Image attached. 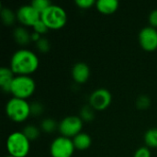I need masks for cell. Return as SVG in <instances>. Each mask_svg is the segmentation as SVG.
<instances>
[{
	"label": "cell",
	"instance_id": "cell-1",
	"mask_svg": "<svg viewBox=\"0 0 157 157\" xmlns=\"http://www.w3.org/2000/svg\"><path fill=\"white\" fill-rule=\"evenodd\" d=\"M39 67V58L36 53L27 49H20L12 55L10 69L15 75H29Z\"/></svg>",
	"mask_w": 157,
	"mask_h": 157
},
{
	"label": "cell",
	"instance_id": "cell-2",
	"mask_svg": "<svg viewBox=\"0 0 157 157\" xmlns=\"http://www.w3.org/2000/svg\"><path fill=\"white\" fill-rule=\"evenodd\" d=\"M6 112L11 121L15 122H23L31 115L30 104L25 99L12 98L6 105Z\"/></svg>",
	"mask_w": 157,
	"mask_h": 157
},
{
	"label": "cell",
	"instance_id": "cell-3",
	"mask_svg": "<svg viewBox=\"0 0 157 157\" xmlns=\"http://www.w3.org/2000/svg\"><path fill=\"white\" fill-rule=\"evenodd\" d=\"M6 149L9 155L26 157L30 150V142L22 132H14L7 137Z\"/></svg>",
	"mask_w": 157,
	"mask_h": 157
},
{
	"label": "cell",
	"instance_id": "cell-4",
	"mask_svg": "<svg viewBox=\"0 0 157 157\" xmlns=\"http://www.w3.org/2000/svg\"><path fill=\"white\" fill-rule=\"evenodd\" d=\"M40 19L49 29H60L67 22V14L62 6L52 4L40 15Z\"/></svg>",
	"mask_w": 157,
	"mask_h": 157
},
{
	"label": "cell",
	"instance_id": "cell-5",
	"mask_svg": "<svg viewBox=\"0 0 157 157\" xmlns=\"http://www.w3.org/2000/svg\"><path fill=\"white\" fill-rule=\"evenodd\" d=\"M36 89V83L29 75H16L10 93L13 95V98L27 99L33 95Z\"/></svg>",
	"mask_w": 157,
	"mask_h": 157
},
{
	"label": "cell",
	"instance_id": "cell-6",
	"mask_svg": "<svg viewBox=\"0 0 157 157\" xmlns=\"http://www.w3.org/2000/svg\"><path fill=\"white\" fill-rule=\"evenodd\" d=\"M75 150L73 140L64 136L55 138L50 146L52 157H72Z\"/></svg>",
	"mask_w": 157,
	"mask_h": 157
},
{
	"label": "cell",
	"instance_id": "cell-7",
	"mask_svg": "<svg viewBox=\"0 0 157 157\" xmlns=\"http://www.w3.org/2000/svg\"><path fill=\"white\" fill-rule=\"evenodd\" d=\"M61 136L74 138L79 134L83 129V121L78 116H67L62 120L58 125Z\"/></svg>",
	"mask_w": 157,
	"mask_h": 157
},
{
	"label": "cell",
	"instance_id": "cell-8",
	"mask_svg": "<svg viewBox=\"0 0 157 157\" xmlns=\"http://www.w3.org/2000/svg\"><path fill=\"white\" fill-rule=\"evenodd\" d=\"M111 93L106 88L96 89L89 97V105L97 111H102L108 109L111 104Z\"/></svg>",
	"mask_w": 157,
	"mask_h": 157
},
{
	"label": "cell",
	"instance_id": "cell-9",
	"mask_svg": "<svg viewBox=\"0 0 157 157\" xmlns=\"http://www.w3.org/2000/svg\"><path fill=\"white\" fill-rule=\"evenodd\" d=\"M17 19L24 26L33 27L40 19V14L31 5H24L17 11Z\"/></svg>",
	"mask_w": 157,
	"mask_h": 157
},
{
	"label": "cell",
	"instance_id": "cell-10",
	"mask_svg": "<svg viewBox=\"0 0 157 157\" xmlns=\"http://www.w3.org/2000/svg\"><path fill=\"white\" fill-rule=\"evenodd\" d=\"M139 42L146 52H154L157 49V30L153 27H145L139 33Z\"/></svg>",
	"mask_w": 157,
	"mask_h": 157
},
{
	"label": "cell",
	"instance_id": "cell-11",
	"mask_svg": "<svg viewBox=\"0 0 157 157\" xmlns=\"http://www.w3.org/2000/svg\"><path fill=\"white\" fill-rule=\"evenodd\" d=\"M72 76L74 80L78 84L86 83L90 76L89 66L85 63H77L73 66Z\"/></svg>",
	"mask_w": 157,
	"mask_h": 157
},
{
	"label": "cell",
	"instance_id": "cell-12",
	"mask_svg": "<svg viewBox=\"0 0 157 157\" xmlns=\"http://www.w3.org/2000/svg\"><path fill=\"white\" fill-rule=\"evenodd\" d=\"M15 76V74L10 68L2 67L0 69V86L4 92L10 93Z\"/></svg>",
	"mask_w": 157,
	"mask_h": 157
},
{
	"label": "cell",
	"instance_id": "cell-13",
	"mask_svg": "<svg viewBox=\"0 0 157 157\" xmlns=\"http://www.w3.org/2000/svg\"><path fill=\"white\" fill-rule=\"evenodd\" d=\"M98 10L104 15L113 14L119 7V2L117 0H98L96 2Z\"/></svg>",
	"mask_w": 157,
	"mask_h": 157
},
{
	"label": "cell",
	"instance_id": "cell-14",
	"mask_svg": "<svg viewBox=\"0 0 157 157\" xmlns=\"http://www.w3.org/2000/svg\"><path fill=\"white\" fill-rule=\"evenodd\" d=\"M72 140H73L75 148L79 151H85L88 149L92 144L91 137L87 133H85V132H80Z\"/></svg>",
	"mask_w": 157,
	"mask_h": 157
},
{
	"label": "cell",
	"instance_id": "cell-15",
	"mask_svg": "<svg viewBox=\"0 0 157 157\" xmlns=\"http://www.w3.org/2000/svg\"><path fill=\"white\" fill-rule=\"evenodd\" d=\"M14 39L19 45L25 46L31 41V33H29L25 28L18 27L13 32Z\"/></svg>",
	"mask_w": 157,
	"mask_h": 157
},
{
	"label": "cell",
	"instance_id": "cell-16",
	"mask_svg": "<svg viewBox=\"0 0 157 157\" xmlns=\"http://www.w3.org/2000/svg\"><path fill=\"white\" fill-rule=\"evenodd\" d=\"M0 16L3 23L7 26L13 25L15 20L17 19V13H14V11L9 7H2L0 11Z\"/></svg>",
	"mask_w": 157,
	"mask_h": 157
},
{
	"label": "cell",
	"instance_id": "cell-17",
	"mask_svg": "<svg viewBox=\"0 0 157 157\" xmlns=\"http://www.w3.org/2000/svg\"><path fill=\"white\" fill-rule=\"evenodd\" d=\"M144 142L148 147L157 148V128L150 129L145 132Z\"/></svg>",
	"mask_w": 157,
	"mask_h": 157
},
{
	"label": "cell",
	"instance_id": "cell-18",
	"mask_svg": "<svg viewBox=\"0 0 157 157\" xmlns=\"http://www.w3.org/2000/svg\"><path fill=\"white\" fill-rule=\"evenodd\" d=\"M22 132L29 142L37 140L40 136V133L39 128H37L34 125H27L26 127H24Z\"/></svg>",
	"mask_w": 157,
	"mask_h": 157
},
{
	"label": "cell",
	"instance_id": "cell-19",
	"mask_svg": "<svg viewBox=\"0 0 157 157\" xmlns=\"http://www.w3.org/2000/svg\"><path fill=\"white\" fill-rule=\"evenodd\" d=\"M40 128H41L42 132H44L46 133H51L56 130L57 123L54 120H52L51 118H47V119L42 120V121L40 123Z\"/></svg>",
	"mask_w": 157,
	"mask_h": 157
},
{
	"label": "cell",
	"instance_id": "cell-20",
	"mask_svg": "<svg viewBox=\"0 0 157 157\" xmlns=\"http://www.w3.org/2000/svg\"><path fill=\"white\" fill-rule=\"evenodd\" d=\"M79 117L82 119V121H91L95 118V110L93 109V108L90 105L89 106H85V107H83L81 109Z\"/></svg>",
	"mask_w": 157,
	"mask_h": 157
},
{
	"label": "cell",
	"instance_id": "cell-21",
	"mask_svg": "<svg viewBox=\"0 0 157 157\" xmlns=\"http://www.w3.org/2000/svg\"><path fill=\"white\" fill-rule=\"evenodd\" d=\"M40 15L52 5L49 0H33L30 4Z\"/></svg>",
	"mask_w": 157,
	"mask_h": 157
},
{
	"label": "cell",
	"instance_id": "cell-22",
	"mask_svg": "<svg viewBox=\"0 0 157 157\" xmlns=\"http://www.w3.org/2000/svg\"><path fill=\"white\" fill-rule=\"evenodd\" d=\"M36 47L37 49L40 52H43V53H46L50 51L51 49V44H50V41L44 38V37H41L37 42H36Z\"/></svg>",
	"mask_w": 157,
	"mask_h": 157
},
{
	"label": "cell",
	"instance_id": "cell-23",
	"mask_svg": "<svg viewBox=\"0 0 157 157\" xmlns=\"http://www.w3.org/2000/svg\"><path fill=\"white\" fill-rule=\"evenodd\" d=\"M150 104H151V100L150 98L145 96V95H143V96H140L137 99V102H136V105H137V108L139 109H146L150 107Z\"/></svg>",
	"mask_w": 157,
	"mask_h": 157
},
{
	"label": "cell",
	"instance_id": "cell-24",
	"mask_svg": "<svg viewBox=\"0 0 157 157\" xmlns=\"http://www.w3.org/2000/svg\"><path fill=\"white\" fill-rule=\"evenodd\" d=\"M32 28H33V29H34V32H37V33H39L40 35L46 33V32L48 31V29H49V28L46 26V24H45L41 19H40L38 22H36L35 25H34Z\"/></svg>",
	"mask_w": 157,
	"mask_h": 157
},
{
	"label": "cell",
	"instance_id": "cell-25",
	"mask_svg": "<svg viewBox=\"0 0 157 157\" xmlns=\"http://www.w3.org/2000/svg\"><path fill=\"white\" fill-rule=\"evenodd\" d=\"M43 112V106L40 102H33L30 104V114L33 116H40Z\"/></svg>",
	"mask_w": 157,
	"mask_h": 157
},
{
	"label": "cell",
	"instance_id": "cell-26",
	"mask_svg": "<svg viewBox=\"0 0 157 157\" xmlns=\"http://www.w3.org/2000/svg\"><path fill=\"white\" fill-rule=\"evenodd\" d=\"M75 4L78 6V7L82 9H87L90 8L92 6L96 5V1L94 0H76Z\"/></svg>",
	"mask_w": 157,
	"mask_h": 157
},
{
	"label": "cell",
	"instance_id": "cell-27",
	"mask_svg": "<svg viewBox=\"0 0 157 157\" xmlns=\"http://www.w3.org/2000/svg\"><path fill=\"white\" fill-rule=\"evenodd\" d=\"M133 157H151V152L147 147H140L135 152Z\"/></svg>",
	"mask_w": 157,
	"mask_h": 157
},
{
	"label": "cell",
	"instance_id": "cell-28",
	"mask_svg": "<svg viewBox=\"0 0 157 157\" xmlns=\"http://www.w3.org/2000/svg\"><path fill=\"white\" fill-rule=\"evenodd\" d=\"M149 22L151 24V27L157 28V9L153 10L149 15Z\"/></svg>",
	"mask_w": 157,
	"mask_h": 157
},
{
	"label": "cell",
	"instance_id": "cell-29",
	"mask_svg": "<svg viewBox=\"0 0 157 157\" xmlns=\"http://www.w3.org/2000/svg\"><path fill=\"white\" fill-rule=\"evenodd\" d=\"M40 38H41V37H40V35L39 33H37V32H32V33H31V40H32V41L37 42Z\"/></svg>",
	"mask_w": 157,
	"mask_h": 157
},
{
	"label": "cell",
	"instance_id": "cell-30",
	"mask_svg": "<svg viewBox=\"0 0 157 157\" xmlns=\"http://www.w3.org/2000/svg\"><path fill=\"white\" fill-rule=\"evenodd\" d=\"M6 157H14V156H12V155H7V156H6Z\"/></svg>",
	"mask_w": 157,
	"mask_h": 157
}]
</instances>
